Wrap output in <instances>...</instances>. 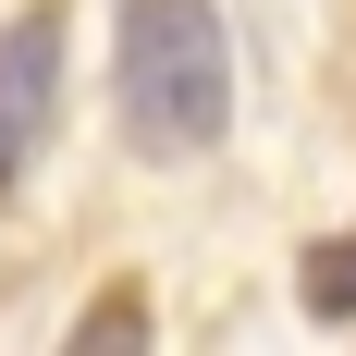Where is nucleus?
Returning <instances> with one entry per match:
<instances>
[{
  "label": "nucleus",
  "mask_w": 356,
  "mask_h": 356,
  "mask_svg": "<svg viewBox=\"0 0 356 356\" xmlns=\"http://www.w3.org/2000/svg\"><path fill=\"white\" fill-rule=\"evenodd\" d=\"M307 320H356V234H332V246H307Z\"/></svg>",
  "instance_id": "7ed1b4c3"
},
{
  "label": "nucleus",
  "mask_w": 356,
  "mask_h": 356,
  "mask_svg": "<svg viewBox=\"0 0 356 356\" xmlns=\"http://www.w3.org/2000/svg\"><path fill=\"white\" fill-rule=\"evenodd\" d=\"M62 344H74V356H99V344H147V295H136V283H111L99 307L62 332Z\"/></svg>",
  "instance_id": "20e7f679"
},
{
  "label": "nucleus",
  "mask_w": 356,
  "mask_h": 356,
  "mask_svg": "<svg viewBox=\"0 0 356 356\" xmlns=\"http://www.w3.org/2000/svg\"><path fill=\"white\" fill-rule=\"evenodd\" d=\"M49 111H62V13L37 0V13H13V25H0V184L37 160Z\"/></svg>",
  "instance_id": "f03ea898"
},
{
  "label": "nucleus",
  "mask_w": 356,
  "mask_h": 356,
  "mask_svg": "<svg viewBox=\"0 0 356 356\" xmlns=\"http://www.w3.org/2000/svg\"><path fill=\"white\" fill-rule=\"evenodd\" d=\"M111 86L147 160H209L234 123V37L209 0H123L111 25Z\"/></svg>",
  "instance_id": "f257e3e1"
}]
</instances>
